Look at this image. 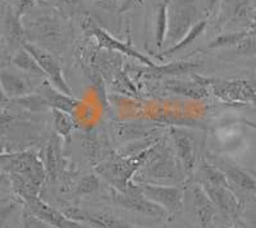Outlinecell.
I'll list each match as a JSON object with an SVG mask.
<instances>
[{"mask_svg":"<svg viewBox=\"0 0 256 228\" xmlns=\"http://www.w3.org/2000/svg\"><path fill=\"white\" fill-rule=\"evenodd\" d=\"M3 170L9 174L13 190L20 199L40 195L41 184L46 178V168L40 155L34 152L2 155Z\"/></svg>","mask_w":256,"mask_h":228,"instance_id":"6da1fadb","label":"cell"},{"mask_svg":"<svg viewBox=\"0 0 256 228\" xmlns=\"http://www.w3.org/2000/svg\"><path fill=\"white\" fill-rule=\"evenodd\" d=\"M132 181L136 184L162 186L188 184V180L180 170L174 152H170L168 148L163 146H154Z\"/></svg>","mask_w":256,"mask_h":228,"instance_id":"7a4b0ae2","label":"cell"},{"mask_svg":"<svg viewBox=\"0 0 256 228\" xmlns=\"http://www.w3.org/2000/svg\"><path fill=\"white\" fill-rule=\"evenodd\" d=\"M198 18V0H169L166 45L170 48L178 44L195 27Z\"/></svg>","mask_w":256,"mask_h":228,"instance_id":"3957f363","label":"cell"},{"mask_svg":"<svg viewBox=\"0 0 256 228\" xmlns=\"http://www.w3.org/2000/svg\"><path fill=\"white\" fill-rule=\"evenodd\" d=\"M152 149L138 152L131 158H120L118 160L106 162L96 168V170L110 182L116 190H126L131 184L136 172L141 168L144 162L148 159Z\"/></svg>","mask_w":256,"mask_h":228,"instance_id":"277c9868","label":"cell"},{"mask_svg":"<svg viewBox=\"0 0 256 228\" xmlns=\"http://www.w3.org/2000/svg\"><path fill=\"white\" fill-rule=\"evenodd\" d=\"M110 199L114 204L120 205V208H124L130 212L142 214L150 218H160L164 220L168 213L162 206L155 204L150 199H148L140 190L138 184L134 181L126 190H116L113 188L110 194Z\"/></svg>","mask_w":256,"mask_h":228,"instance_id":"5b68a950","label":"cell"},{"mask_svg":"<svg viewBox=\"0 0 256 228\" xmlns=\"http://www.w3.org/2000/svg\"><path fill=\"white\" fill-rule=\"evenodd\" d=\"M206 86H212L216 96L228 102H248L256 106V80H224L205 78L198 76Z\"/></svg>","mask_w":256,"mask_h":228,"instance_id":"8992f818","label":"cell"},{"mask_svg":"<svg viewBox=\"0 0 256 228\" xmlns=\"http://www.w3.org/2000/svg\"><path fill=\"white\" fill-rule=\"evenodd\" d=\"M136 184V182H134ZM144 195L158 204L168 213V216L177 214L184 209V188L182 184L162 186V184H137Z\"/></svg>","mask_w":256,"mask_h":228,"instance_id":"52a82bcc","label":"cell"},{"mask_svg":"<svg viewBox=\"0 0 256 228\" xmlns=\"http://www.w3.org/2000/svg\"><path fill=\"white\" fill-rule=\"evenodd\" d=\"M170 138L173 141V152L180 163V170L190 181L195 172L198 162V148L195 138L186 130L180 128H170Z\"/></svg>","mask_w":256,"mask_h":228,"instance_id":"ba28073f","label":"cell"},{"mask_svg":"<svg viewBox=\"0 0 256 228\" xmlns=\"http://www.w3.org/2000/svg\"><path fill=\"white\" fill-rule=\"evenodd\" d=\"M214 205L216 210L223 214L230 222H238V218L244 210V204L237 198L234 191L230 186H216V184H200Z\"/></svg>","mask_w":256,"mask_h":228,"instance_id":"9c48e42d","label":"cell"},{"mask_svg":"<svg viewBox=\"0 0 256 228\" xmlns=\"http://www.w3.org/2000/svg\"><path fill=\"white\" fill-rule=\"evenodd\" d=\"M24 48L26 50H28L30 53L35 56L38 66L41 67V70H42L45 76L48 77L50 84H52L56 88H58L59 91H62L63 94L72 96V90H70V85H68L66 78H64L63 70H62L58 62L56 60V58L52 56H50L46 50H44L42 48L38 46V45L35 44H31V42H26V44L24 45Z\"/></svg>","mask_w":256,"mask_h":228,"instance_id":"30bf717a","label":"cell"},{"mask_svg":"<svg viewBox=\"0 0 256 228\" xmlns=\"http://www.w3.org/2000/svg\"><path fill=\"white\" fill-rule=\"evenodd\" d=\"M24 202L26 208L34 216H36L38 220H44L45 223L54 228H88L81 223H77L67 218L63 214V212L52 208L50 205L42 202L38 196H30L24 200Z\"/></svg>","mask_w":256,"mask_h":228,"instance_id":"8fae6325","label":"cell"},{"mask_svg":"<svg viewBox=\"0 0 256 228\" xmlns=\"http://www.w3.org/2000/svg\"><path fill=\"white\" fill-rule=\"evenodd\" d=\"M62 212L70 220L81 223V224L90 226L92 228H134L128 223L123 222L120 218H116L113 214L102 213V212H88L74 208V206L66 208Z\"/></svg>","mask_w":256,"mask_h":228,"instance_id":"7c38bea8","label":"cell"},{"mask_svg":"<svg viewBox=\"0 0 256 228\" xmlns=\"http://www.w3.org/2000/svg\"><path fill=\"white\" fill-rule=\"evenodd\" d=\"M192 209L198 228H210L216 220V206L198 182L191 184Z\"/></svg>","mask_w":256,"mask_h":228,"instance_id":"4fadbf2b","label":"cell"},{"mask_svg":"<svg viewBox=\"0 0 256 228\" xmlns=\"http://www.w3.org/2000/svg\"><path fill=\"white\" fill-rule=\"evenodd\" d=\"M208 159H209L208 162L214 164L216 168H219L223 172L232 190L233 188H236L238 190L244 191V192H256V180L250 173L237 167L234 164L228 163L224 159L216 158L212 155H210Z\"/></svg>","mask_w":256,"mask_h":228,"instance_id":"5bb4252c","label":"cell"},{"mask_svg":"<svg viewBox=\"0 0 256 228\" xmlns=\"http://www.w3.org/2000/svg\"><path fill=\"white\" fill-rule=\"evenodd\" d=\"M94 36H95L98 44L100 45V48H104V49L109 50V52H120V53L127 54V56H132V58L137 59V60L142 62L145 64H148V67H155L156 64H154L150 59L146 58L144 54L138 53L137 50H134V48H131L130 45H127L126 42L116 40V38H113L112 35H109L106 31L102 30L100 27H94L92 31H91Z\"/></svg>","mask_w":256,"mask_h":228,"instance_id":"9a60e30c","label":"cell"},{"mask_svg":"<svg viewBox=\"0 0 256 228\" xmlns=\"http://www.w3.org/2000/svg\"><path fill=\"white\" fill-rule=\"evenodd\" d=\"M4 36L12 50L20 49L26 44V31L20 24V18L10 6L4 16Z\"/></svg>","mask_w":256,"mask_h":228,"instance_id":"2e32d148","label":"cell"},{"mask_svg":"<svg viewBox=\"0 0 256 228\" xmlns=\"http://www.w3.org/2000/svg\"><path fill=\"white\" fill-rule=\"evenodd\" d=\"M194 78L196 80L195 82H184L178 81V80H172V81H166L164 88L172 94L180 95V96L191 98V99H204L209 94L208 86L204 82L201 81L198 76Z\"/></svg>","mask_w":256,"mask_h":228,"instance_id":"e0dca14e","label":"cell"},{"mask_svg":"<svg viewBox=\"0 0 256 228\" xmlns=\"http://www.w3.org/2000/svg\"><path fill=\"white\" fill-rule=\"evenodd\" d=\"M32 36L38 40H56L62 36V28L59 20L54 17L44 16L32 20Z\"/></svg>","mask_w":256,"mask_h":228,"instance_id":"ac0fdd59","label":"cell"},{"mask_svg":"<svg viewBox=\"0 0 256 228\" xmlns=\"http://www.w3.org/2000/svg\"><path fill=\"white\" fill-rule=\"evenodd\" d=\"M42 92L45 95L48 106H52V109L66 112V113H73L81 104V102L73 99L70 95L63 94L62 91H59L54 86L52 88V84H45V86L42 88Z\"/></svg>","mask_w":256,"mask_h":228,"instance_id":"d6986e66","label":"cell"},{"mask_svg":"<svg viewBox=\"0 0 256 228\" xmlns=\"http://www.w3.org/2000/svg\"><path fill=\"white\" fill-rule=\"evenodd\" d=\"M0 81L4 96L9 99H20L28 94L30 88L27 86V82L17 74L3 70L0 74Z\"/></svg>","mask_w":256,"mask_h":228,"instance_id":"ffe728a7","label":"cell"},{"mask_svg":"<svg viewBox=\"0 0 256 228\" xmlns=\"http://www.w3.org/2000/svg\"><path fill=\"white\" fill-rule=\"evenodd\" d=\"M168 3L169 0H164L160 3L155 12V28H154V45L156 52L162 53V49L166 45V32H168Z\"/></svg>","mask_w":256,"mask_h":228,"instance_id":"44dd1931","label":"cell"},{"mask_svg":"<svg viewBox=\"0 0 256 228\" xmlns=\"http://www.w3.org/2000/svg\"><path fill=\"white\" fill-rule=\"evenodd\" d=\"M44 164L46 168V173L50 178L56 180L58 177V170H59V164H60V149H59V140L56 136L50 140L48 144L46 149L44 152Z\"/></svg>","mask_w":256,"mask_h":228,"instance_id":"7402d4cb","label":"cell"},{"mask_svg":"<svg viewBox=\"0 0 256 228\" xmlns=\"http://www.w3.org/2000/svg\"><path fill=\"white\" fill-rule=\"evenodd\" d=\"M12 63L16 67L20 68L24 72H27V74H38V76L44 74L35 56H32L28 50H26L24 48H20V49L16 52L14 56H12Z\"/></svg>","mask_w":256,"mask_h":228,"instance_id":"603a6c76","label":"cell"},{"mask_svg":"<svg viewBox=\"0 0 256 228\" xmlns=\"http://www.w3.org/2000/svg\"><path fill=\"white\" fill-rule=\"evenodd\" d=\"M206 26H208L206 18H205V20H198V24H195V27H194V28H192L191 31H190V32L187 34V35L184 36V38H182L180 42H178V44H176L174 46L168 48V49H164L162 53L158 54V56H159V58H164V56H173V54L180 52V50L184 49L186 46H188L192 41H195L196 38L201 35V34L204 32V30L206 28Z\"/></svg>","mask_w":256,"mask_h":228,"instance_id":"cb8c5ba5","label":"cell"},{"mask_svg":"<svg viewBox=\"0 0 256 228\" xmlns=\"http://www.w3.org/2000/svg\"><path fill=\"white\" fill-rule=\"evenodd\" d=\"M198 67H200L198 63H192V62H174L166 66H155V67H152V70L156 76H163V74L178 76L182 74H190Z\"/></svg>","mask_w":256,"mask_h":228,"instance_id":"d4e9b609","label":"cell"},{"mask_svg":"<svg viewBox=\"0 0 256 228\" xmlns=\"http://www.w3.org/2000/svg\"><path fill=\"white\" fill-rule=\"evenodd\" d=\"M52 123H54V128L58 132L59 136L68 142L73 127H74V123H73L72 118L70 117V113L58 110V109H52Z\"/></svg>","mask_w":256,"mask_h":228,"instance_id":"484cf974","label":"cell"},{"mask_svg":"<svg viewBox=\"0 0 256 228\" xmlns=\"http://www.w3.org/2000/svg\"><path fill=\"white\" fill-rule=\"evenodd\" d=\"M250 35L248 31H241V32H228L219 35L214 40L208 44V49H223V48H234L241 42L244 38Z\"/></svg>","mask_w":256,"mask_h":228,"instance_id":"4316f807","label":"cell"},{"mask_svg":"<svg viewBox=\"0 0 256 228\" xmlns=\"http://www.w3.org/2000/svg\"><path fill=\"white\" fill-rule=\"evenodd\" d=\"M155 131V128H145V127L140 126V124H123L116 128V134L120 138H148L150 134Z\"/></svg>","mask_w":256,"mask_h":228,"instance_id":"83f0119b","label":"cell"},{"mask_svg":"<svg viewBox=\"0 0 256 228\" xmlns=\"http://www.w3.org/2000/svg\"><path fill=\"white\" fill-rule=\"evenodd\" d=\"M100 188V180L98 176L95 174H88L86 177L80 181L78 186H77V195L84 196V195H90V194L95 192L99 190Z\"/></svg>","mask_w":256,"mask_h":228,"instance_id":"f1b7e54d","label":"cell"},{"mask_svg":"<svg viewBox=\"0 0 256 228\" xmlns=\"http://www.w3.org/2000/svg\"><path fill=\"white\" fill-rule=\"evenodd\" d=\"M233 52L236 56H256V38L250 34L237 46L233 48Z\"/></svg>","mask_w":256,"mask_h":228,"instance_id":"f546056e","label":"cell"},{"mask_svg":"<svg viewBox=\"0 0 256 228\" xmlns=\"http://www.w3.org/2000/svg\"><path fill=\"white\" fill-rule=\"evenodd\" d=\"M22 226L24 228H52L44 220H38V216H34L27 208H24V214H22Z\"/></svg>","mask_w":256,"mask_h":228,"instance_id":"4dcf8cb0","label":"cell"},{"mask_svg":"<svg viewBox=\"0 0 256 228\" xmlns=\"http://www.w3.org/2000/svg\"><path fill=\"white\" fill-rule=\"evenodd\" d=\"M35 3L36 0H18L17 8L14 9L16 14L20 18H22V16H24L30 8H32V6H35Z\"/></svg>","mask_w":256,"mask_h":228,"instance_id":"1f68e13d","label":"cell"},{"mask_svg":"<svg viewBox=\"0 0 256 228\" xmlns=\"http://www.w3.org/2000/svg\"><path fill=\"white\" fill-rule=\"evenodd\" d=\"M220 0H206V6L204 9V14L206 20L212 18V16L216 14V10L218 8V4Z\"/></svg>","mask_w":256,"mask_h":228,"instance_id":"d6a6232c","label":"cell"},{"mask_svg":"<svg viewBox=\"0 0 256 228\" xmlns=\"http://www.w3.org/2000/svg\"><path fill=\"white\" fill-rule=\"evenodd\" d=\"M50 3L56 4V6H60L62 9L64 8H73V6H77V0H46Z\"/></svg>","mask_w":256,"mask_h":228,"instance_id":"836d02e7","label":"cell"},{"mask_svg":"<svg viewBox=\"0 0 256 228\" xmlns=\"http://www.w3.org/2000/svg\"><path fill=\"white\" fill-rule=\"evenodd\" d=\"M144 0H124L120 6V12H126L128 9H132V8H136V6H142Z\"/></svg>","mask_w":256,"mask_h":228,"instance_id":"e575fe53","label":"cell"},{"mask_svg":"<svg viewBox=\"0 0 256 228\" xmlns=\"http://www.w3.org/2000/svg\"><path fill=\"white\" fill-rule=\"evenodd\" d=\"M238 223V222H237ZM238 227L240 228H256V220L254 218V220H246V222H242V223H238Z\"/></svg>","mask_w":256,"mask_h":228,"instance_id":"d590c367","label":"cell"},{"mask_svg":"<svg viewBox=\"0 0 256 228\" xmlns=\"http://www.w3.org/2000/svg\"><path fill=\"white\" fill-rule=\"evenodd\" d=\"M219 228H240V227H238V223H236V224H230V226H224V227H219Z\"/></svg>","mask_w":256,"mask_h":228,"instance_id":"8d00e7d4","label":"cell"}]
</instances>
